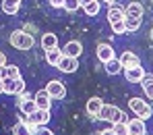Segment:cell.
<instances>
[{"instance_id": "cell-1", "label": "cell", "mask_w": 153, "mask_h": 135, "mask_svg": "<svg viewBox=\"0 0 153 135\" xmlns=\"http://www.w3.org/2000/svg\"><path fill=\"white\" fill-rule=\"evenodd\" d=\"M33 44H35L33 35L27 33V31H23V29H17V31L10 33V46L17 48V50H31Z\"/></svg>"}, {"instance_id": "cell-2", "label": "cell", "mask_w": 153, "mask_h": 135, "mask_svg": "<svg viewBox=\"0 0 153 135\" xmlns=\"http://www.w3.org/2000/svg\"><path fill=\"white\" fill-rule=\"evenodd\" d=\"M97 118H102V121H108V123H120V121H124L126 123V116H124V112L120 110L118 106H114V104H103L102 110H100V116Z\"/></svg>"}, {"instance_id": "cell-3", "label": "cell", "mask_w": 153, "mask_h": 135, "mask_svg": "<svg viewBox=\"0 0 153 135\" xmlns=\"http://www.w3.org/2000/svg\"><path fill=\"white\" fill-rule=\"evenodd\" d=\"M128 108H130L139 118H143V121H147V118H151V116H153L151 104H147L143 98H130V100H128Z\"/></svg>"}, {"instance_id": "cell-4", "label": "cell", "mask_w": 153, "mask_h": 135, "mask_svg": "<svg viewBox=\"0 0 153 135\" xmlns=\"http://www.w3.org/2000/svg\"><path fill=\"white\" fill-rule=\"evenodd\" d=\"M27 89L23 77H17V79H10V77H4V94L8 96H19Z\"/></svg>"}, {"instance_id": "cell-5", "label": "cell", "mask_w": 153, "mask_h": 135, "mask_svg": "<svg viewBox=\"0 0 153 135\" xmlns=\"http://www.w3.org/2000/svg\"><path fill=\"white\" fill-rule=\"evenodd\" d=\"M46 92L52 96V100H62L64 96H66V87H64V83L58 79H52L48 85H46Z\"/></svg>"}, {"instance_id": "cell-6", "label": "cell", "mask_w": 153, "mask_h": 135, "mask_svg": "<svg viewBox=\"0 0 153 135\" xmlns=\"http://www.w3.org/2000/svg\"><path fill=\"white\" fill-rule=\"evenodd\" d=\"M124 77H126L128 83H141L143 77H145V71H143L141 64L139 67H126L124 69Z\"/></svg>"}, {"instance_id": "cell-7", "label": "cell", "mask_w": 153, "mask_h": 135, "mask_svg": "<svg viewBox=\"0 0 153 135\" xmlns=\"http://www.w3.org/2000/svg\"><path fill=\"white\" fill-rule=\"evenodd\" d=\"M29 118H31V125H35V127H44V125H48L50 123V110H42V108H37L33 114H29Z\"/></svg>"}, {"instance_id": "cell-8", "label": "cell", "mask_w": 153, "mask_h": 135, "mask_svg": "<svg viewBox=\"0 0 153 135\" xmlns=\"http://www.w3.org/2000/svg\"><path fill=\"white\" fill-rule=\"evenodd\" d=\"M33 100H35L37 108H42V110H50V106H52V96L46 92V87H44V89H37V92H35V96H33Z\"/></svg>"}, {"instance_id": "cell-9", "label": "cell", "mask_w": 153, "mask_h": 135, "mask_svg": "<svg viewBox=\"0 0 153 135\" xmlns=\"http://www.w3.org/2000/svg\"><path fill=\"white\" fill-rule=\"evenodd\" d=\"M62 73H75L79 69V58H73V56H62V60L58 62V67Z\"/></svg>"}, {"instance_id": "cell-10", "label": "cell", "mask_w": 153, "mask_h": 135, "mask_svg": "<svg viewBox=\"0 0 153 135\" xmlns=\"http://www.w3.org/2000/svg\"><path fill=\"white\" fill-rule=\"evenodd\" d=\"M128 133L130 135H147V127H145V121L143 118H132L126 123Z\"/></svg>"}, {"instance_id": "cell-11", "label": "cell", "mask_w": 153, "mask_h": 135, "mask_svg": "<svg viewBox=\"0 0 153 135\" xmlns=\"http://www.w3.org/2000/svg\"><path fill=\"white\" fill-rule=\"evenodd\" d=\"M118 60H120V64H122L124 69H126V67H139V64H141V58L134 52H128V50H124V52L120 54Z\"/></svg>"}, {"instance_id": "cell-12", "label": "cell", "mask_w": 153, "mask_h": 135, "mask_svg": "<svg viewBox=\"0 0 153 135\" xmlns=\"http://www.w3.org/2000/svg\"><path fill=\"white\" fill-rule=\"evenodd\" d=\"M126 17V10L122 8V6H118V4H110V8H108V21L110 23H114V21H122Z\"/></svg>"}, {"instance_id": "cell-13", "label": "cell", "mask_w": 153, "mask_h": 135, "mask_svg": "<svg viewBox=\"0 0 153 135\" xmlns=\"http://www.w3.org/2000/svg\"><path fill=\"white\" fill-rule=\"evenodd\" d=\"M81 52H83V44H81V42H75V40L68 42V44L62 48V54H64V56H73V58H79Z\"/></svg>"}, {"instance_id": "cell-14", "label": "cell", "mask_w": 153, "mask_h": 135, "mask_svg": "<svg viewBox=\"0 0 153 135\" xmlns=\"http://www.w3.org/2000/svg\"><path fill=\"white\" fill-rule=\"evenodd\" d=\"M95 54H97V58H100L102 62H108L110 58H114V48H112L110 44H97Z\"/></svg>"}, {"instance_id": "cell-15", "label": "cell", "mask_w": 153, "mask_h": 135, "mask_svg": "<svg viewBox=\"0 0 153 135\" xmlns=\"http://www.w3.org/2000/svg\"><path fill=\"white\" fill-rule=\"evenodd\" d=\"M35 129H37V127L27 125L23 121H17L15 127H13V135H35Z\"/></svg>"}, {"instance_id": "cell-16", "label": "cell", "mask_w": 153, "mask_h": 135, "mask_svg": "<svg viewBox=\"0 0 153 135\" xmlns=\"http://www.w3.org/2000/svg\"><path fill=\"white\" fill-rule=\"evenodd\" d=\"M103 102L102 98H89L87 100V106H85V110H87V114L89 116H100V110H102Z\"/></svg>"}, {"instance_id": "cell-17", "label": "cell", "mask_w": 153, "mask_h": 135, "mask_svg": "<svg viewBox=\"0 0 153 135\" xmlns=\"http://www.w3.org/2000/svg\"><path fill=\"white\" fill-rule=\"evenodd\" d=\"M42 48H44V50L58 48V35H56V33H44V35H42Z\"/></svg>"}, {"instance_id": "cell-18", "label": "cell", "mask_w": 153, "mask_h": 135, "mask_svg": "<svg viewBox=\"0 0 153 135\" xmlns=\"http://www.w3.org/2000/svg\"><path fill=\"white\" fill-rule=\"evenodd\" d=\"M21 8V0H2V10L6 15H17Z\"/></svg>"}, {"instance_id": "cell-19", "label": "cell", "mask_w": 153, "mask_h": 135, "mask_svg": "<svg viewBox=\"0 0 153 135\" xmlns=\"http://www.w3.org/2000/svg\"><path fill=\"white\" fill-rule=\"evenodd\" d=\"M62 50H58V48H52V50H46V60H48V64L52 67H58V62L62 60Z\"/></svg>"}, {"instance_id": "cell-20", "label": "cell", "mask_w": 153, "mask_h": 135, "mask_svg": "<svg viewBox=\"0 0 153 135\" xmlns=\"http://www.w3.org/2000/svg\"><path fill=\"white\" fill-rule=\"evenodd\" d=\"M105 64V71H108V75H118V73H122V64H120V60L118 58H110L108 62H103Z\"/></svg>"}, {"instance_id": "cell-21", "label": "cell", "mask_w": 153, "mask_h": 135, "mask_svg": "<svg viewBox=\"0 0 153 135\" xmlns=\"http://www.w3.org/2000/svg\"><path fill=\"white\" fill-rule=\"evenodd\" d=\"M124 10H126V17H139V19L143 17V4L141 2H130Z\"/></svg>"}, {"instance_id": "cell-22", "label": "cell", "mask_w": 153, "mask_h": 135, "mask_svg": "<svg viewBox=\"0 0 153 135\" xmlns=\"http://www.w3.org/2000/svg\"><path fill=\"white\" fill-rule=\"evenodd\" d=\"M141 85H143V92H145V96L153 100V75H145L143 81H141Z\"/></svg>"}, {"instance_id": "cell-23", "label": "cell", "mask_w": 153, "mask_h": 135, "mask_svg": "<svg viewBox=\"0 0 153 135\" xmlns=\"http://www.w3.org/2000/svg\"><path fill=\"white\" fill-rule=\"evenodd\" d=\"M83 10H85V15H87V17H95V15L100 13V0H91L89 4H85V6H83Z\"/></svg>"}, {"instance_id": "cell-24", "label": "cell", "mask_w": 153, "mask_h": 135, "mask_svg": "<svg viewBox=\"0 0 153 135\" xmlns=\"http://www.w3.org/2000/svg\"><path fill=\"white\" fill-rule=\"evenodd\" d=\"M2 73H4V77H10V79H17V77H21V71H19V67H15V64H6L4 69H0Z\"/></svg>"}, {"instance_id": "cell-25", "label": "cell", "mask_w": 153, "mask_h": 135, "mask_svg": "<svg viewBox=\"0 0 153 135\" xmlns=\"http://www.w3.org/2000/svg\"><path fill=\"white\" fill-rule=\"evenodd\" d=\"M124 23H126V31H137L141 27V19L139 17H124Z\"/></svg>"}, {"instance_id": "cell-26", "label": "cell", "mask_w": 153, "mask_h": 135, "mask_svg": "<svg viewBox=\"0 0 153 135\" xmlns=\"http://www.w3.org/2000/svg\"><path fill=\"white\" fill-rule=\"evenodd\" d=\"M62 8H64V10H68V13H76V10L81 8V2H79V0H64Z\"/></svg>"}, {"instance_id": "cell-27", "label": "cell", "mask_w": 153, "mask_h": 135, "mask_svg": "<svg viewBox=\"0 0 153 135\" xmlns=\"http://www.w3.org/2000/svg\"><path fill=\"white\" fill-rule=\"evenodd\" d=\"M112 131H114L116 135H130V133H128V127H126V123H124V121H120V123H114Z\"/></svg>"}, {"instance_id": "cell-28", "label": "cell", "mask_w": 153, "mask_h": 135, "mask_svg": "<svg viewBox=\"0 0 153 135\" xmlns=\"http://www.w3.org/2000/svg\"><path fill=\"white\" fill-rule=\"evenodd\" d=\"M110 25H112V31L118 33V35H120V33H126V23H124V19H122V21H114V23H110Z\"/></svg>"}, {"instance_id": "cell-29", "label": "cell", "mask_w": 153, "mask_h": 135, "mask_svg": "<svg viewBox=\"0 0 153 135\" xmlns=\"http://www.w3.org/2000/svg\"><path fill=\"white\" fill-rule=\"evenodd\" d=\"M35 135H54V133L44 125V127H37V129H35Z\"/></svg>"}, {"instance_id": "cell-30", "label": "cell", "mask_w": 153, "mask_h": 135, "mask_svg": "<svg viewBox=\"0 0 153 135\" xmlns=\"http://www.w3.org/2000/svg\"><path fill=\"white\" fill-rule=\"evenodd\" d=\"M50 4L54 8H62V4H64V0H50Z\"/></svg>"}, {"instance_id": "cell-31", "label": "cell", "mask_w": 153, "mask_h": 135, "mask_svg": "<svg viewBox=\"0 0 153 135\" xmlns=\"http://www.w3.org/2000/svg\"><path fill=\"white\" fill-rule=\"evenodd\" d=\"M4 67H6V56L0 52V69H4Z\"/></svg>"}, {"instance_id": "cell-32", "label": "cell", "mask_w": 153, "mask_h": 135, "mask_svg": "<svg viewBox=\"0 0 153 135\" xmlns=\"http://www.w3.org/2000/svg\"><path fill=\"white\" fill-rule=\"evenodd\" d=\"M0 94H4V77L0 75Z\"/></svg>"}, {"instance_id": "cell-33", "label": "cell", "mask_w": 153, "mask_h": 135, "mask_svg": "<svg viewBox=\"0 0 153 135\" xmlns=\"http://www.w3.org/2000/svg\"><path fill=\"white\" fill-rule=\"evenodd\" d=\"M100 135H116V133H114L112 129H105V131H102V133H100Z\"/></svg>"}, {"instance_id": "cell-34", "label": "cell", "mask_w": 153, "mask_h": 135, "mask_svg": "<svg viewBox=\"0 0 153 135\" xmlns=\"http://www.w3.org/2000/svg\"><path fill=\"white\" fill-rule=\"evenodd\" d=\"M79 2H81V6H85V4H89L91 0H79Z\"/></svg>"}, {"instance_id": "cell-35", "label": "cell", "mask_w": 153, "mask_h": 135, "mask_svg": "<svg viewBox=\"0 0 153 135\" xmlns=\"http://www.w3.org/2000/svg\"><path fill=\"white\" fill-rule=\"evenodd\" d=\"M105 2H108V4H114V2H116V0H105Z\"/></svg>"}, {"instance_id": "cell-36", "label": "cell", "mask_w": 153, "mask_h": 135, "mask_svg": "<svg viewBox=\"0 0 153 135\" xmlns=\"http://www.w3.org/2000/svg\"><path fill=\"white\" fill-rule=\"evenodd\" d=\"M151 40H153V29H151Z\"/></svg>"}]
</instances>
